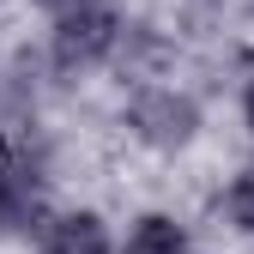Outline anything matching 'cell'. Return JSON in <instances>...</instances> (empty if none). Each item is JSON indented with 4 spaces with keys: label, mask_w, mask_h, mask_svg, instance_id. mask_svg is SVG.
<instances>
[{
    "label": "cell",
    "mask_w": 254,
    "mask_h": 254,
    "mask_svg": "<svg viewBox=\"0 0 254 254\" xmlns=\"http://www.w3.org/2000/svg\"><path fill=\"white\" fill-rule=\"evenodd\" d=\"M121 37V24L109 6H73V12H61V30H55V55H61V67H91V61H103Z\"/></svg>",
    "instance_id": "obj_1"
},
{
    "label": "cell",
    "mask_w": 254,
    "mask_h": 254,
    "mask_svg": "<svg viewBox=\"0 0 254 254\" xmlns=\"http://www.w3.org/2000/svg\"><path fill=\"white\" fill-rule=\"evenodd\" d=\"M43 212V164L30 151H0V230H24Z\"/></svg>",
    "instance_id": "obj_2"
},
{
    "label": "cell",
    "mask_w": 254,
    "mask_h": 254,
    "mask_svg": "<svg viewBox=\"0 0 254 254\" xmlns=\"http://www.w3.org/2000/svg\"><path fill=\"white\" fill-rule=\"evenodd\" d=\"M194 103L188 97H176V91H145V97L133 103V127H139V139L145 145H164V151H176V145H188L194 139Z\"/></svg>",
    "instance_id": "obj_3"
},
{
    "label": "cell",
    "mask_w": 254,
    "mask_h": 254,
    "mask_svg": "<svg viewBox=\"0 0 254 254\" xmlns=\"http://www.w3.org/2000/svg\"><path fill=\"white\" fill-rule=\"evenodd\" d=\"M43 248L49 254H109V230H103V218H91V212H67V218L49 224Z\"/></svg>",
    "instance_id": "obj_4"
},
{
    "label": "cell",
    "mask_w": 254,
    "mask_h": 254,
    "mask_svg": "<svg viewBox=\"0 0 254 254\" xmlns=\"http://www.w3.org/2000/svg\"><path fill=\"white\" fill-rule=\"evenodd\" d=\"M127 254H188V236L170 224V218H139V230L127 236Z\"/></svg>",
    "instance_id": "obj_5"
},
{
    "label": "cell",
    "mask_w": 254,
    "mask_h": 254,
    "mask_svg": "<svg viewBox=\"0 0 254 254\" xmlns=\"http://www.w3.org/2000/svg\"><path fill=\"white\" fill-rule=\"evenodd\" d=\"M230 218H236L242 230H254V170L236 176V188H230Z\"/></svg>",
    "instance_id": "obj_6"
},
{
    "label": "cell",
    "mask_w": 254,
    "mask_h": 254,
    "mask_svg": "<svg viewBox=\"0 0 254 254\" xmlns=\"http://www.w3.org/2000/svg\"><path fill=\"white\" fill-rule=\"evenodd\" d=\"M43 6H55V12H73V6H85V0H43Z\"/></svg>",
    "instance_id": "obj_7"
},
{
    "label": "cell",
    "mask_w": 254,
    "mask_h": 254,
    "mask_svg": "<svg viewBox=\"0 0 254 254\" xmlns=\"http://www.w3.org/2000/svg\"><path fill=\"white\" fill-rule=\"evenodd\" d=\"M248 121H254V79H248Z\"/></svg>",
    "instance_id": "obj_8"
}]
</instances>
